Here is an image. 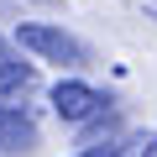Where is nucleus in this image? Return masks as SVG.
Listing matches in <instances>:
<instances>
[{
  "label": "nucleus",
  "instance_id": "f257e3e1",
  "mask_svg": "<svg viewBox=\"0 0 157 157\" xmlns=\"http://www.w3.org/2000/svg\"><path fill=\"white\" fill-rule=\"evenodd\" d=\"M16 42L26 47V52H37V58H47V63H63V68H84V42H73L63 26H42V21H26L21 32H16Z\"/></svg>",
  "mask_w": 157,
  "mask_h": 157
},
{
  "label": "nucleus",
  "instance_id": "f03ea898",
  "mask_svg": "<svg viewBox=\"0 0 157 157\" xmlns=\"http://www.w3.org/2000/svg\"><path fill=\"white\" fill-rule=\"evenodd\" d=\"M110 100L89 84H78V78H63V84H52V110L68 121V126H89V121H105Z\"/></svg>",
  "mask_w": 157,
  "mask_h": 157
},
{
  "label": "nucleus",
  "instance_id": "7ed1b4c3",
  "mask_svg": "<svg viewBox=\"0 0 157 157\" xmlns=\"http://www.w3.org/2000/svg\"><path fill=\"white\" fill-rule=\"evenodd\" d=\"M37 84V68L21 63V52L0 37V105H11V100H26V89Z\"/></svg>",
  "mask_w": 157,
  "mask_h": 157
},
{
  "label": "nucleus",
  "instance_id": "20e7f679",
  "mask_svg": "<svg viewBox=\"0 0 157 157\" xmlns=\"http://www.w3.org/2000/svg\"><path fill=\"white\" fill-rule=\"evenodd\" d=\"M37 147V121L16 105H0V157H16Z\"/></svg>",
  "mask_w": 157,
  "mask_h": 157
},
{
  "label": "nucleus",
  "instance_id": "39448f33",
  "mask_svg": "<svg viewBox=\"0 0 157 157\" xmlns=\"http://www.w3.org/2000/svg\"><path fill=\"white\" fill-rule=\"evenodd\" d=\"M105 157H157V131H131V136H121Z\"/></svg>",
  "mask_w": 157,
  "mask_h": 157
},
{
  "label": "nucleus",
  "instance_id": "423d86ee",
  "mask_svg": "<svg viewBox=\"0 0 157 157\" xmlns=\"http://www.w3.org/2000/svg\"><path fill=\"white\" fill-rule=\"evenodd\" d=\"M84 157H105V147H89V152H84Z\"/></svg>",
  "mask_w": 157,
  "mask_h": 157
}]
</instances>
